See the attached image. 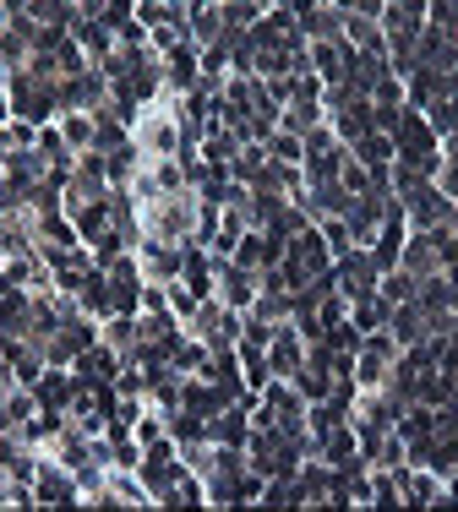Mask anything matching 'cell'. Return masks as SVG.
<instances>
[{
  "label": "cell",
  "instance_id": "obj_1",
  "mask_svg": "<svg viewBox=\"0 0 458 512\" xmlns=\"http://www.w3.org/2000/svg\"><path fill=\"white\" fill-rule=\"evenodd\" d=\"M131 148H137L142 158H180V148H186V126H180L175 93H159V99L137 104V115H131Z\"/></svg>",
  "mask_w": 458,
  "mask_h": 512
},
{
  "label": "cell",
  "instance_id": "obj_2",
  "mask_svg": "<svg viewBox=\"0 0 458 512\" xmlns=\"http://www.w3.org/2000/svg\"><path fill=\"white\" fill-rule=\"evenodd\" d=\"M6 109L28 126H50L60 115V82L39 77V71H11L6 77Z\"/></svg>",
  "mask_w": 458,
  "mask_h": 512
},
{
  "label": "cell",
  "instance_id": "obj_3",
  "mask_svg": "<svg viewBox=\"0 0 458 512\" xmlns=\"http://www.w3.org/2000/svg\"><path fill=\"white\" fill-rule=\"evenodd\" d=\"M279 267H284L289 289H306V284H317V278L333 267V251H328V240H322V229H317V224L295 229V235L284 240V251H279Z\"/></svg>",
  "mask_w": 458,
  "mask_h": 512
},
{
  "label": "cell",
  "instance_id": "obj_4",
  "mask_svg": "<svg viewBox=\"0 0 458 512\" xmlns=\"http://www.w3.org/2000/svg\"><path fill=\"white\" fill-rule=\"evenodd\" d=\"M393 153L409 158V164H426L437 169L442 164V137L431 131V120L420 115V109H399V120H393Z\"/></svg>",
  "mask_w": 458,
  "mask_h": 512
},
{
  "label": "cell",
  "instance_id": "obj_5",
  "mask_svg": "<svg viewBox=\"0 0 458 512\" xmlns=\"http://www.w3.org/2000/svg\"><path fill=\"white\" fill-rule=\"evenodd\" d=\"M404 344L388 333V327H377V333H360V349H355V387H382L393 376V365H399Z\"/></svg>",
  "mask_w": 458,
  "mask_h": 512
},
{
  "label": "cell",
  "instance_id": "obj_6",
  "mask_svg": "<svg viewBox=\"0 0 458 512\" xmlns=\"http://www.w3.org/2000/svg\"><path fill=\"white\" fill-rule=\"evenodd\" d=\"M377 278H382V267H377V256H371L366 246L333 256V289H339L349 306H355V300H366V295H377Z\"/></svg>",
  "mask_w": 458,
  "mask_h": 512
},
{
  "label": "cell",
  "instance_id": "obj_7",
  "mask_svg": "<svg viewBox=\"0 0 458 512\" xmlns=\"http://www.w3.org/2000/svg\"><path fill=\"white\" fill-rule=\"evenodd\" d=\"M33 507H77V474L55 458L33 463Z\"/></svg>",
  "mask_w": 458,
  "mask_h": 512
},
{
  "label": "cell",
  "instance_id": "obj_8",
  "mask_svg": "<svg viewBox=\"0 0 458 512\" xmlns=\"http://www.w3.org/2000/svg\"><path fill=\"white\" fill-rule=\"evenodd\" d=\"M137 267H142V284H175L180 267H186V246H170V240H142V246H137Z\"/></svg>",
  "mask_w": 458,
  "mask_h": 512
},
{
  "label": "cell",
  "instance_id": "obj_9",
  "mask_svg": "<svg viewBox=\"0 0 458 512\" xmlns=\"http://www.w3.org/2000/svg\"><path fill=\"white\" fill-rule=\"evenodd\" d=\"M453 235V229H448ZM448 235H426V229H409L404 235V251H399V267L415 278H437L442 273V240Z\"/></svg>",
  "mask_w": 458,
  "mask_h": 512
},
{
  "label": "cell",
  "instance_id": "obj_10",
  "mask_svg": "<svg viewBox=\"0 0 458 512\" xmlns=\"http://www.w3.org/2000/svg\"><path fill=\"white\" fill-rule=\"evenodd\" d=\"M99 104H110V77L99 66H82L77 77L60 82V109H88L93 115Z\"/></svg>",
  "mask_w": 458,
  "mask_h": 512
},
{
  "label": "cell",
  "instance_id": "obj_11",
  "mask_svg": "<svg viewBox=\"0 0 458 512\" xmlns=\"http://www.w3.org/2000/svg\"><path fill=\"white\" fill-rule=\"evenodd\" d=\"M213 300H224L229 311H246L257 300V273H246L240 262L219 256V273H213Z\"/></svg>",
  "mask_w": 458,
  "mask_h": 512
},
{
  "label": "cell",
  "instance_id": "obj_12",
  "mask_svg": "<svg viewBox=\"0 0 458 512\" xmlns=\"http://www.w3.org/2000/svg\"><path fill=\"white\" fill-rule=\"evenodd\" d=\"M300 365H306V338H300V327H295V322L273 327V338H268V371L289 382Z\"/></svg>",
  "mask_w": 458,
  "mask_h": 512
},
{
  "label": "cell",
  "instance_id": "obj_13",
  "mask_svg": "<svg viewBox=\"0 0 458 512\" xmlns=\"http://www.w3.org/2000/svg\"><path fill=\"white\" fill-rule=\"evenodd\" d=\"M349 158H355V164H366V169H388L393 158V131H366V137H355L349 142Z\"/></svg>",
  "mask_w": 458,
  "mask_h": 512
},
{
  "label": "cell",
  "instance_id": "obj_14",
  "mask_svg": "<svg viewBox=\"0 0 458 512\" xmlns=\"http://www.w3.org/2000/svg\"><path fill=\"white\" fill-rule=\"evenodd\" d=\"M55 126H60V137H66L71 153H93V137H99V126H93L88 109H60Z\"/></svg>",
  "mask_w": 458,
  "mask_h": 512
},
{
  "label": "cell",
  "instance_id": "obj_15",
  "mask_svg": "<svg viewBox=\"0 0 458 512\" xmlns=\"http://www.w3.org/2000/svg\"><path fill=\"white\" fill-rule=\"evenodd\" d=\"M377 295L388 300V306H404V300H415V295H420V278H415V273H404V267H382Z\"/></svg>",
  "mask_w": 458,
  "mask_h": 512
},
{
  "label": "cell",
  "instance_id": "obj_16",
  "mask_svg": "<svg viewBox=\"0 0 458 512\" xmlns=\"http://www.w3.org/2000/svg\"><path fill=\"white\" fill-rule=\"evenodd\" d=\"M388 316H393V306L382 295H366V300H355L349 306V322L360 327V333H377V327H388Z\"/></svg>",
  "mask_w": 458,
  "mask_h": 512
},
{
  "label": "cell",
  "instance_id": "obj_17",
  "mask_svg": "<svg viewBox=\"0 0 458 512\" xmlns=\"http://www.w3.org/2000/svg\"><path fill=\"white\" fill-rule=\"evenodd\" d=\"M262 148H268V158H279V164H306V148H300L295 131H279V126H273L268 137H262Z\"/></svg>",
  "mask_w": 458,
  "mask_h": 512
},
{
  "label": "cell",
  "instance_id": "obj_18",
  "mask_svg": "<svg viewBox=\"0 0 458 512\" xmlns=\"http://www.w3.org/2000/svg\"><path fill=\"white\" fill-rule=\"evenodd\" d=\"M0 284H6V273H0Z\"/></svg>",
  "mask_w": 458,
  "mask_h": 512
}]
</instances>
